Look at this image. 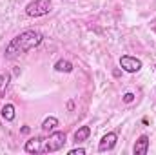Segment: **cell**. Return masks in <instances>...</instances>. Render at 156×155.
<instances>
[{"label": "cell", "instance_id": "6da1fadb", "mask_svg": "<svg viewBox=\"0 0 156 155\" xmlns=\"http://www.w3.org/2000/svg\"><path fill=\"white\" fill-rule=\"evenodd\" d=\"M44 42V35L40 33L38 29H26L20 35H16L15 39H11V42L5 46V59L15 60L24 53H29L31 49L38 47L40 44Z\"/></svg>", "mask_w": 156, "mask_h": 155}, {"label": "cell", "instance_id": "7a4b0ae2", "mask_svg": "<svg viewBox=\"0 0 156 155\" xmlns=\"http://www.w3.org/2000/svg\"><path fill=\"white\" fill-rule=\"evenodd\" d=\"M67 142V135L66 131H51L47 139L42 141V153H55V152H60L64 150Z\"/></svg>", "mask_w": 156, "mask_h": 155}, {"label": "cell", "instance_id": "3957f363", "mask_svg": "<svg viewBox=\"0 0 156 155\" xmlns=\"http://www.w3.org/2000/svg\"><path fill=\"white\" fill-rule=\"evenodd\" d=\"M53 9V2L51 0H31L26 6V15L31 18H38V17H45L49 15Z\"/></svg>", "mask_w": 156, "mask_h": 155}, {"label": "cell", "instance_id": "277c9868", "mask_svg": "<svg viewBox=\"0 0 156 155\" xmlns=\"http://www.w3.org/2000/svg\"><path fill=\"white\" fill-rule=\"evenodd\" d=\"M118 64H120V68H122L125 73H138V71L142 70V66H144L140 59L131 57V55H122L120 60H118Z\"/></svg>", "mask_w": 156, "mask_h": 155}, {"label": "cell", "instance_id": "5b68a950", "mask_svg": "<svg viewBox=\"0 0 156 155\" xmlns=\"http://www.w3.org/2000/svg\"><path fill=\"white\" fill-rule=\"evenodd\" d=\"M116 142H118V135L115 131H109V133H105V135L100 139V142H98V152H111V150H115Z\"/></svg>", "mask_w": 156, "mask_h": 155}, {"label": "cell", "instance_id": "8992f818", "mask_svg": "<svg viewBox=\"0 0 156 155\" xmlns=\"http://www.w3.org/2000/svg\"><path fill=\"white\" fill-rule=\"evenodd\" d=\"M149 135H140L138 139H136V142H134V146H133V153L134 155H147L149 153Z\"/></svg>", "mask_w": 156, "mask_h": 155}, {"label": "cell", "instance_id": "52a82bcc", "mask_svg": "<svg viewBox=\"0 0 156 155\" xmlns=\"http://www.w3.org/2000/svg\"><path fill=\"white\" fill-rule=\"evenodd\" d=\"M42 137H31L29 141H26L24 144V152L26 153H42Z\"/></svg>", "mask_w": 156, "mask_h": 155}, {"label": "cell", "instance_id": "ba28073f", "mask_svg": "<svg viewBox=\"0 0 156 155\" xmlns=\"http://www.w3.org/2000/svg\"><path fill=\"white\" fill-rule=\"evenodd\" d=\"M0 115L4 120H7V122H13L15 120V117H16V112H15V106L13 104H4V108H2V112H0Z\"/></svg>", "mask_w": 156, "mask_h": 155}, {"label": "cell", "instance_id": "9c48e42d", "mask_svg": "<svg viewBox=\"0 0 156 155\" xmlns=\"http://www.w3.org/2000/svg\"><path fill=\"white\" fill-rule=\"evenodd\" d=\"M89 135H91V128L89 126H82V128H78L76 131H75V135H73V139H75V142H83V141H87L89 139Z\"/></svg>", "mask_w": 156, "mask_h": 155}, {"label": "cell", "instance_id": "30bf717a", "mask_svg": "<svg viewBox=\"0 0 156 155\" xmlns=\"http://www.w3.org/2000/svg\"><path fill=\"white\" fill-rule=\"evenodd\" d=\"M58 124H60V122H58V119H56V117H45V119H44V122H42V130L51 133V131H55V130H56V126H58Z\"/></svg>", "mask_w": 156, "mask_h": 155}, {"label": "cell", "instance_id": "8fae6325", "mask_svg": "<svg viewBox=\"0 0 156 155\" xmlns=\"http://www.w3.org/2000/svg\"><path fill=\"white\" fill-rule=\"evenodd\" d=\"M55 70H56L58 73H71V71H73V64H71L69 60H66V59H60V60L55 64Z\"/></svg>", "mask_w": 156, "mask_h": 155}, {"label": "cell", "instance_id": "7c38bea8", "mask_svg": "<svg viewBox=\"0 0 156 155\" xmlns=\"http://www.w3.org/2000/svg\"><path fill=\"white\" fill-rule=\"evenodd\" d=\"M9 82H11V75L9 73H0V97H5Z\"/></svg>", "mask_w": 156, "mask_h": 155}, {"label": "cell", "instance_id": "4fadbf2b", "mask_svg": "<svg viewBox=\"0 0 156 155\" xmlns=\"http://www.w3.org/2000/svg\"><path fill=\"white\" fill-rule=\"evenodd\" d=\"M69 155H85V148H73L67 152Z\"/></svg>", "mask_w": 156, "mask_h": 155}, {"label": "cell", "instance_id": "5bb4252c", "mask_svg": "<svg viewBox=\"0 0 156 155\" xmlns=\"http://www.w3.org/2000/svg\"><path fill=\"white\" fill-rule=\"evenodd\" d=\"M133 99H134L133 93H125V95H123V100H125V102H133Z\"/></svg>", "mask_w": 156, "mask_h": 155}]
</instances>
